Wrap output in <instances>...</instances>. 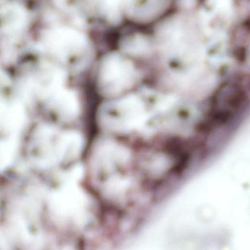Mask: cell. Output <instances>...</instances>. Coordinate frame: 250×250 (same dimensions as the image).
<instances>
[{
	"label": "cell",
	"mask_w": 250,
	"mask_h": 250,
	"mask_svg": "<svg viewBox=\"0 0 250 250\" xmlns=\"http://www.w3.org/2000/svg\"><path fill=\"white\" fill-rule=\"evenodd\" d=\"M16 146L13 140L4 141L3 146H1L0 162L1 167H5L12 161L15 152Z\"/></svg>",
	"instance_id": "30bf717a"
},
{
	"label": "cell",
	"mask_w": 250,
	"mask_h": 250,
	"mask_svg": "<svg viewBox=\"0 0 250 250\" xmlns=\"http://www.w3.org/2000/svg\"><path fill=\"white\" fill-rule=\"evenodd\" d=\"M3 28L4 32L14 33L20 31L25 21L24 9L17 4L5 6L3 11Z\"/></svg>",
	"instance_id": "ba28073f"
},
{
	"label": "cell",
	"mask_w": 250,
	"mask_h": 250,
	"mask_svg": "<svg viewBox=\"0 0 250 250\" xmlns=\"http://www.w3.org/2000/svg\"><path fill=\"white\" fill-rule=\"evenodd\" d=\"M168 5L167 1H123V11L126 15L131 20L143 22L159 17Z\"/></svg>",
	"instance_id": "277c9868"
},
{
	"label": "cell",
	"mask_w": 250,
	"mask_h": 250,
	"mask_svg": "<svg viewBox=\"0 0 250 250\" xmlns=\"http://www.w3.org/2000/svg\"><path fill=\"white\" fill-rule=\"evenodd\" d=\"M155 31L156 47L170 71L195 68L197 39L190 17L183 14L170 16L158 24Z\"/></svg>",
	"instance_id": "6da1fadb"
},
{
	"label": "cell",
	"mask_w": 250,
	"mask_h": 250,
	"mask_svg": "<svg viewBox=\"0 0 250 250\" xmlns=\"http://www.w3.org/2000/svg\"><path fill=\"white\" fill-rule=\"evenodd\" d=\"M121 47L124 52L135 56H147L153 51L152 42L144 35L127 36L121 40Z\"/></svg>",
	"instance_id": "52a82bcc"
},
{
	"label": "cell",
	"mask_w": 250,
	"mask_h": 250,
	"mask_svg": "<svg viewBox=\"0 0 250 250\" xmlns=\"http://www.w3.org/2000/svg\"><path fill=\"white\" fill-rule=\"evenodd\" d=\"M140 78L139 72L130 61L112 53L105 56L101 63L98 86L104 95L116 96L131 89Z\"/></svg>",
	"instance_id": "7a4b0ae2"
},
{
	"label": "cell",
	"mask_w": 250,
	"mask_h": 250,
	"mask_svg": "<svg viewBox=\"0 0 250 250\" xmlns=\"http://www.w3.org/2000/svg\"><path fill=\"white\" fill-rule=\"evenodd\" d=\"M231 111L229 109H220L213 111L209 115L208 121L214 127H220L229 123L232 118Z\"/></svg>",
	"instance_id": "9c48e42d"
},
{
	"label": "cell",
	"mask_w": 250,
	"mask_h": 250,
	"mask_svg": "<svg viewBox=\"0 0 250 250\" xmlns=\"http://www.w3.org/2000/svg\"><path fill=\"white\" fill-rule=\"evenodd\" d=\"M51 108L61 117L69 119L76 116L79 111V104L75 93L61 87L47 99Z\"/></svg>",
	"instance_id": "5b68a950"
},
{
	"label": "cell",
	"mask_w": 250,
	"mask_h": 250,
	"mask_svg": "<svg viewBox=\"0 0 250 250\" xmlns=\"http://www.w3.org/2000/svg\"><path fill=\"white\" fill-rule=\"evenodd\" d=\"M42 43L47 51L62 60H65L83 51L87 41L85 36L77 30L59 26L43 32Z\"/></svg>",
	"instance_id": "3957f363"
},
{
	"label": "cell",
	"mask_w": 250,
	"mask_h": 250,
	"mask_svg": "<svg viewBox=\"0 0 250 250\" xmlns=\"http://www.w3.org/2000/svg\"><path fill=\"white\" fill-rule=\"evenodd\" d=\"M21 105L18 102L4 101L0 106V123L4 131H15L21 127L25 118Z\"/></svg>",
	"instance_id": "8992f818"
}]
</instances>
